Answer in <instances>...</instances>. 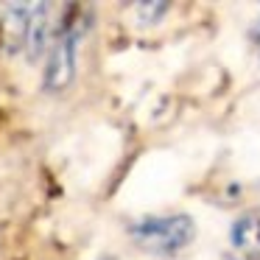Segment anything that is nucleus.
<instances>
[{"mask_svg": "<svg viewBox=\"0 0 260 260\" xmlns=\"http://www.w3.org/2000/svg\"><path fill=\"white\" fill-rule=\"evenodd\" d=\"M79 28H64L56 34L53 48L45 62V90L62 92L73 84L76 79V53H79Z\"/></svg>", "mask_w": 260, "mask_h": 260, "instance_id": "obj_2", "label": "nucleus"}, {"mask_svg": "<svg viewBox=\"0 0 260 260\" xmlns=\"http://www.w3.org/2000/svg\"><path fill=\"white\" fill-rule=\"evenodd\" d=\"M196 238V224L190 215H151L132 226V241L151 254H174Z\"/></svg>", "mask_w": 260, "mask_h": 260, "instance_id": "obj_1", "label": "nucleus"}, {"mask_svg": "<svg viewBox=\"0 0 260 260\" xmlns=\"http://www.w3.org/2000/svg\"><path fill=\"white\" fill-rule=\"evenodd\" d=\"M168 3H137V12H140V23L143 25H154V23H159V20L165 17V12H168Z\"/></svg>", "mask_w": 260, "mask_h": 260, "instance_id": "obj_6", "label": "nucleus"}, {"mask_svg": "<svg viewBox=\"0 0 260 260\" xmlns=\"http://www.w3.org/2000/svg\"><path fill=\"white\" fill-rule=\"evenodd\" d=\"M31 12H34V3H0V34L6 40L9 51H20L25 45Z\"/></svg>", "mask_w": 260, "mask_h": 260, "instance_id": "obj_3", "label": "nucleus"}, {"mask_svg": "<svg viewBox=\"0 0 260 260\" xmlns=\"http://www.w3.org/2000/svg\"><path fill=\"white\" fill-rule=\"evenodd\" d=\"M51 34H53V17H51V6L48 3H34L31 12V23H28V34H25V53L31 59L42 56L45 48L51 45Z\"/></svg>", "mask_w": 260, "mask_h": 260, "instance_id": "obj_4", "label": "nucleus"}, {"mask_svg": "<svg viewBox=\"0 0 260 260\" xmlns=\"http://www.w3.org/2000/svg\"><path fill=\"white\" fill-rule=\"evenodd\" d=\"M232 246L249 260H260V213H246L232 224Z\"/></svg>", "mask_w": 260, "mask_h": 260, "instance_id": "obj_5", "label": "nucleus"}]
</instances>
